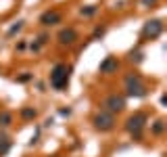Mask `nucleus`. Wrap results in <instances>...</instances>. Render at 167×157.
I'll list each match as a JSON object with an SVG mask.
<instances>
[{
	"instance_id": "1",
	"label": "nucleus",
	"mask_w": 167,
	"mask_h": 157,
	"mask_svg": "<svg viewBox=\"0 0 167 157\" xmlns=\"http://www.w3.org/2000/svg\"><path fill=\"white\" fill-rule=\"evenodd\" d=\"M69 67L67 65H63V63H59V65H54V69H52V74H50V84H52V88H56V90H63V88H67V84H69Z\"/></svg>"
},
{
	"instance_id": "2",
	"label": "nucleus",
	"mask_w": 167,
	"mask_h": 157,
	"mask_svg": "<svg viewBox=\"0 0 167 157\" xmlns=\"http://www.w3.org/2000/svg\"><path fill=\"white\" fill-rule=\"evenodd\" d=\"M125 84H127V94L129 96H144L146 94V88L140 84L138 76H129V78L125 80Z\"/></svg>"
},
{
	"instance_id": "3",
	"label": "nucleus",
	"mask_w": 167,
	"mask_h": 157,
	"mask_svg": "<svg viewBox=\"0 0 167 157\" xmlns=\"http://www.w3.org/2000/svg\"><path fill=\"white\" fill-rule=\"evenodd\" d=\"M144 121H146V115H144V113H136V115H132V118L127 119V130L138 138V136H140V130L144 128Z\"/></svg>"
},
{
	"instance_id": "4",
	"label": "nucleus",
	"mask_w": 167,
	"mask_h": 157,
	"mask_svg": "<svg viewBox=\"0 0 167 157\" xmlns=\"http://www.w3.org/2000/svg\"><path fill=\"white\" fill-rule=\"evenodd\" d=\"M113 124H115L113 113H98V115L94 118V126H96V130H111Z\"/></svg>"
},
{
	"instance_id": "5",
	"label": "nucleus",
	"mask_w": 167,
	"mask_h": 157,
	"mask_svg": "<svg viewBox=\"0 0 167 157\" xmlns=\"http://www.w3.org/2000/svg\"><path fill=\"white\" fill-rule=\"evenodd\" d=\"M105 107L111 111V113H115V111H121L125 107V99L123 96H119V94H111L107 101H105Z\"/></svg>"
},
{
	"instance_id": "6",
	"label": "nucleus",
	"mask_w": 167,
	"mask_h": 157,
	"mask_svg": "<svg viewBox=\"0 0 167 157\" xmlns=\"http://www.w3.org/2000/svg\"><path fill=\"white\" fill-rule=\"evenodd\" d=\"M161 32H163V23H161L159 19H153V21H148V23L144 25V36H146V38H157Z\"/></svg>"
},
{
	"instance_id": "7",
	"label": "nucleus",
	"mask_w": 167,
	"mask_h": 157,
	"mask_svg": "<svg viewBox=\"0 0 167 157\" xmlns=\"http://www.w3.org/2000/svg\"><path fill=\"white\" fill-rule=\"evenodd\" d=\"M61 19H63V15L59 11H46L40 17V23L42 25H54V23H61Z\"/></svg>"
},
{
	"instance_id": "8",
	"label": "nucleus",
	"mask_w": 167,
	"mask_h": 157,
	"mask_svg": "<svg viewBox=\"0 0 167 157\" xmlns=\"http://www.w3.org/2000/svg\"><path fill=\"white\" fill-rule=\"evenodd\" d=\"M117 67H119V61H117L115 57H107V59L100 63L98 71H100V74H113V71H117Z\"/></svg>"
},
{
	"instance_id": "9",
	"label": "nucleus",
	"mask_w": 167,
	"mask_h": 157,
	"mask_svg": "<svg viewBox=\"0 0 167 157\" xmlns=\"http://www.w3.org/2000/svg\"><path fill=\"white\" fill-rule=\"evenodd\" d=\"M77 40V32L75 30H71V27H67V30H61L59 32V42L61 44H73Z\"/></svg>"
},
{
	"instance_id": "10",
	"label": "nucleus",
	"mask_w": 167,
	"mask_h": 157,
	"mask_svg": "<svg viewBox=\"0 0 167 157\" xmlns=\"http://www.w3.org/2000/svg\"><path fill=\"white\" fill-rule=\"evenodd\" d=\"M11 121H13V115H11L8 111H2V113H0V126H8Z\"/></svg>"
},
{
	"instance_id": "11",
	"label": "nucleus",
	"mask_w": 167,
	"mask_h": 157,
	"mask_svg": "<svg viewBox=\"0 0 167 157\" xmlns=\"http://www.w3.org/2000/svg\"><path fill=\"white\" fill-rule=\"evenodd\" d=\"M163 130H165L163 121H161V119H159V121H155V126H153V132H155V134H161Z\"/></svg>"
},
{
	"instance_id": "12",
	"label": "nucleus",
	"mask_w": 167,
	"mask_h": 157,
	"mask_svg": "<svg viewBox=\"0 0 167 157\" xmlns=\"http://www.w3.org/2000/svg\"><path fill=\"white\" fill-rule=\"evenodd\" d=\"M21 115H23L25 119H32V118H36V109H23Z\"/></svg>"
},
{
	"instance_id": "13",
	"label": "nucleus",
	"mask_w": 167,
	"mask_h": 157,
	"mask_svg": "<svg viewBox=\"0 0 167 157\" xmlns=\"http://www.w3.org/2000/svg\"><path fill=\"white\" fill-rule=\"evenodd\" d=\"M21 27H23V21H19V23H17V25H13V27H11V30H8V36H13V34H17V32H19V30H21Z\"/></svg>"
},
{
	"instance_id": "14",
	"label": "nucleus",
	"mask_w": 167,
	"mask_h": 157,
	"mask_svg": "<svg viewBox=\"0 0 167 157\" xmlns=\"http://www.w3.org/2000/svg\"><path fill=\"white\" fill-rule=\"evenodd\" d=\"M96 13V6H88V8H82V15H94Z\"/></svg>"
},
{
	"instance_id": "15",
	"label": "nucleus",
	"mask_w": 167,
	"mask_h": 157,
	"mask_svg": "<svg viewBox=\"0 0 167 157\" xmlns=\"http://www.w3.org/2000/svg\"><path fill=\"white\" fill-rule=\"evenodd\" d=\"M19 82H29V80H32V76H29V74H23V76H19Z\"/></svg>"
},
{
	"instance_id": "16",
	"label": "nucleus",
	"mask_w": 167,
	"mask_h": 157,
	"mask_svg": "<svg viewBox=\"0 0 167 157\" xmlns=\"http://www.w3.org/2000/svg\"><path fill=\"white\" fill-rule=\"evenodd\" d=\"M150 2H155V0H144V4H150Z\"/></svg>"
}]
</instances>
